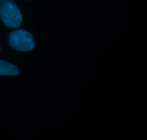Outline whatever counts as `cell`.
Masks as SVG:
<instances>
[{"label":"cell","mask_w":147,"mask_h":140,"mask_svg":"<svg viewBox=\"0 0 147 140\" xmlns=\"http://www.w3.org/2000/svg\"><path fill=\"white\" fill-rule=\"evenodd\" d=\"M0 18L10 28L19 27L22 22V15L14 2L0 0Z\"/></svg>","instance_id":"1"},{"label":"cell","mask_w":147,"mask_h":140,"mask_svg":"<svg viewBox=\"0 0 147 140\" xmlns=\"http://www.w3.org/2000/svg\"><path fill=\"white\" fill-rule=\"evenodd\" d=\"M9 45L13 49L18 51H30L34 49V41L29 32L18 30L10 33Z\"/></svg>","instance_id":"2"},{"label":"cell","mask_w":147,"mask_h":140,"mask_svg":"<svg viewBox=\"0 0 147 140\" xmlns=\"http://www.w3.org/2000/svg\"><path fill=\"white\" fill-rule=\"evenodd\" d=\"M19 73L17 66L0 60V76H17Z\"/></svg>","instance_id":"3"}]
</instances>
